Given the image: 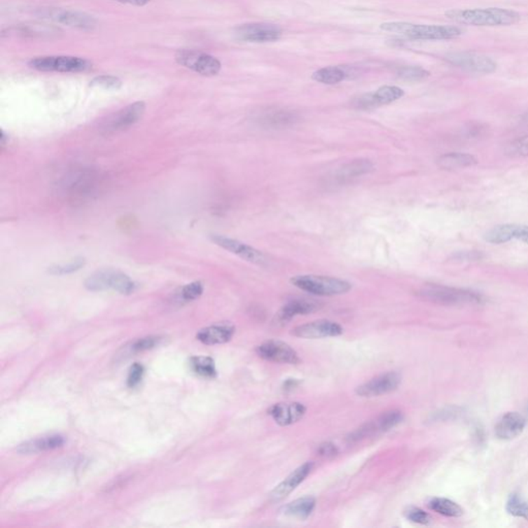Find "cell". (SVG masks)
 Masks as SVG:
<instances>
[{"mask_svg": "<svg viewBox=\"0 0 528 528\" xmlns=\"http://www.w3.org/2000/svg\"><path fill=\"white\" fill-rule=\"evenodd\" d=\"M386 32H396L415 41H445L459 38L464 29L458 26L416 25L405 22H391L382 24Z\"/></svg>", "mask_w": 528, "mask_h": 528, "instance_id": "obj_2", "label": "cell"}, {"mask_svg": "<svg viewBox=\"0 0 528 528\" xmlns=\"http://www.w3.org/2000/svg\"><path fill=\"white\" fill-rule=\"evenodd\" d=\"M521 123H522L523 125L525 126V127H528V112L525 113L524 115L522 116Z\"/></svg>", "mask_w": 528, "mask_h": 528, "instance_id": "obj_45", "label": "cell"}, {"mask_svg": "<svg viewBox=\"0 0 528 528\" xmlns=\"http://www.w3.org/2000/svg\"><path fill=\"white\" fill-rule=\"evenodd\" d=\"M202 293H204V284L200 281H195V282L187 284L181 289L180 298L184 302H193L198 300Z\"/></svg>", "mask_w": 528, "mask_h": 528, "instance_id": "obj_35", "label": "cell"}, {"mask_svg": "<svg viewBox=\"0 0 528 528\" xmlns=\"http://www.w3.org/2000/svg\"><path fill=\"white\" fill-rule=\"evenodd\" d=\"M211 239L216 245L221 246L224 250L229 251L232 254L241 257L244 260L249 261L251 263L263 264L264 263V255L260 251L252 248V246L246 245L237 239H230V237H224V235H211Z\"/></svg>", "mask_w": 528, "mask_h": 528, "instance_id": "obj_14", "label": "cell"}, {"mask_svg": "<svg viewBox=\"0 0 528 528\" xmlns=\"http://www.w3.org/2000/svg\"><path fill=\"white\" fill-rule=\"evenodd\" d=\"M298 384H300V382H298V380H287V381L284 383V390H286V391H288V390H293L294 388L298 387Z\"/></svg>", "mask_w": 528, "mask_h": 528, "instance_id": "obj_44", "label": "cell"}, {"mask_svg": "<svg viewBox=\"0 0 528 528\" xmlns=\"http://www.w3.org/2000/svg\"><path fill=\"white\" fill-rule=\"evenodd\" d=\"M163 338L157 337V335H150V337L141 338L134 340L130 347V351L132 353L144 352V351L152 350L161 344Z\"/></svg>", "mask_w": 528, "mask_h": 528, "instance_id": "obj_33", "label": "cell"}, {"mask_svg": "<svg viewBox=\"0 0 528 528\" xmlns=\"http://www.w3.org/2000/svg\"><path fill=\"white\" fill-rule=\"evenodd\" d=\"M176 61L181 67L200 76H214L221 71V62L217 58L195 50H179Z\"/></svg>", "mask_w": 528, "mask_h": 528, "instance_id": "obj_7", "label": "cell"}, {"mask_svg": "<svg viewBox=\"0 0 528 528\" xmlns=\"http://www.w3.org/2000/svg\"><path fill=\"white\" fill-rule=\"evenodd\" d=\"M315 507L316 499L314 497L305 496L286 505L283 508V513L287 516L305 520L311 516Z\"/></svg>", "mask_w": 528, "mask_h": 528, "instance_id": "obj_23", "label": "cell"}, {"mask_svg": "<svg viewBox=\"0 0 528 528\" xmlns=\"http://www.w3.org/2000/svg\"><path fill=\"white\" fill-rule=\"evenodd\" d=\"M318 454L322 457L333 458L339 454V450H338L335 444L327 442L320 445L319 448H318Z\"/></svg>", "mask_w": 528, "mask_h": 528, "instance_id": "obj_41", "label": "cell"}, {"mask_svg": "<svg viewBox=\"0 0 528 528\" xmlns=\"http://www.w3.org/2000/svg\"><path fill=\"white\" fill-rule=\"evenodd\" d=\"M307 413V408L300 403H280L270 407L268 414L277 424L289 426L302 420Z\"/></svg>", "mask_w": 528, "mask_h": 528, "instance_id": "obj_16", "label": "cell"}, {"mask_svg": "<svg viewBox=\"0 0 528 528\" xmlns=\"http://www.w3.org/2000/svg\"><path fill=\"white\" fill-rule=\"evenodd\" d=\"M91 87H98L104 90H119L122 87V81L117 76H98L90 82Z\"/></svg>", "mask_w": 528, "mask_h": 528, "instance_id": "obj_34", "label": "cell"}, {"mask_svg": "<svg viewBox=\"0 0 528 528\" xmlns=\"http://www.w3.org/2000/svg\"><path fill=\"white\" fill-rule=\"evenodd\" d=\"M256 353L260 359L276 363L298 364L300 362L298 352L281 340H266L257 347Z\"/></svg>", "mask_w": 528, "mask_h": 528, "instance_id": "obj_9", "label": "cell"}, {"mask_svg": "<svg viewBox=\"0 0 528 528\" xmlns=\"http://www.w3.org/2000/svg\"><path fill=\"white\" fill-rule=\"evenodd\" d=\"M516 224H503L493 227L484 235V239L490 244H505L514 239V230Z\"/></svg>", "mask_w": 528, "mask_h": 528, "instance_id": "obj_26", "label": "cell"}, {"mask_svg": "<svg viewBox=\"0 0 528 528\" xmlns=\"http://www.w3.org/2000/svg\"><path fill=\"white\" fill-rule=\"evenodd\" d=\"M401 383V376L396 372L380 375L356 388L357 396L376 397L394 392Z\"/></svg>", "mask_w": 528, "mask_h": 528, "instance_id": "obj_10", "label": "cell"}, {"mask_svg": "<svg viewBox=\"0 0 528 528\" xmlns=\"http://www.w3.org/2000/svg\"><path fill=\"white\" fill-rule=\"evenodd\" d=\"M190 368L194 374L202 377L213 379L217 377V368L215 361L208 356L191 357L189 361Z\"/></svg>", "mask_w": 528, "mask_h": 528, "instance_id": "obj_24", "label": "cell"}, {"mask_svg": "<svg viewBox=\"0 0 528 528\" xmlns=\"http://www.w3.org/2000/svg\"><path fill=\"white\" fill-rule=\"evenodd\" d=\"M514 239H520L528 244V226L515 225Z\"/></svg>", "mask_w": 528, "mask_h": 528, "instance_id": "obj_42", "label": "cell"}, {"mask_svg": "<svg viewBox=\"0 0 528 528\" xmlns=\"http://www.w3.org/2000/svg\"><path fill=\"white\" fill-rule=\"evenodd\" d=\"M291 283L307 293L319 296H333L345 294L352 289V285L345 280L333 277L303 275L291 279Z\"/></svg>", "mask_w": 528, "mask_h": 528, "instance_id": "obj_4", "label": "cell"}, {"mask_svg": "<svg viewBox=\"0 0 528 528\" xmlns=\"http://www.w3.org/2000/svg\"><path fill=\"white\" fill-rule=\"evenodd\" d=\"M145 374V368L141 363H133L130 368L127 377V386L130 388H134L141 383Z\"/></svg>", "mask_w": 528, "mask_h": 528, "instance_id": "obj_39", "label": "cell"}, {"mask_svg": "<svg viewBox=\"0 0 528 528\" xmlns=\"http://www.w3.org/2000/svg\"><path fill=\"white\" fill-rule=\"evenodd\" d=\"M235 327L230 323H218L200 329L196 338L204 345H221L228 342L235 335Z\"/></svg>", "mask_w": 528, "mask_h": 528, "instance_id": "obj_19", "label": "cell"}, {"mask_svg": "<svg viewBox=\"0 0 528 528\" xmlns=\"http://www.w3.org/2000/svg\"><path fill=\"white\" fill-rule=\"evenodd\" d=\"M429 507L443 516L452 517V518H457L464 514V510L458 503H454L451 499H443V497H434L431 499Z\"/></svg>", "mask_w": 528, "mask_h": 528, "instance_id": "obj_25", "label": "cell"}, {"mask_svg": "<svg viewBox=\"0 0 528 528\" xmlns=\"http://www.w3.org/2000/svg\"><path fill=\"white\" fill-rule=\"evenodd\" d=\"M41 16L52 20L69 27L80 28V29H93L96 26L95 19L85 13L73 12V11L53 10L41 13Z\"/></svg>", "mask_w": 528, "mask_h": 528, "instance_id": "obj_15", "label": "cell"}, {"mask_svg": "<svg viewBox=\"0 0 528 528\" xmlns=\"http://www.w3.org/2000/svg\"><path fill=\"white\" fill-rule=\"evenodd\" d=\"M405 95V91L396 86H383L373 92L375 104L377 106L389 104Z\"/></svg>", "mask_w": 528, "mask_h": 528, "instance_id": "obj_29", "label": "cell"}, {"mask_svg": "<svg viewBox=\"0 0 528 528\" xmlns=\"http://www.w3.org/2000/svg\"><path fill=\"white\" fill-rule=\"evenodd\" d=\"M29 67L47 73H82L90 69L91 63L81 57L43 56L32 59Z\"/></svg>", "mask_w": 528, "mask_h": 528, "instance_id": "obj_6", "label": "cell"}, {"mask_svg": "<svg viewBox=\"0 0 528 528\" xmlns=\"http://www.w3.org/2000/svg\"><path fill=\"white\" fill-rule=\"evenodd\" d=\"M478 163L477 158L466 153H449L438 159V165L443 169L452 170L473 167Z\"/></svg>", "mask_w": 528, "mask_h": 528, "instance_id": "obj_22", "label": "cell"}, {"mask_svg": "<svg viewBox=\"0 0 528 528\" xmlns=\"http://www.w3.org/2000/svg\"><path fill=\"white\" fill-rule=\"evenodd\" d=\"M527 419L517 412H509L501 416L495 425V434L501 440L516 438L524 431Z\"/></svg>", "mask_w": 528, "mask_h": 528, "instance_id": "obj_18", "label": "cell"}, {"mask_svg": "<svg viewBox=\"0 0 528 528\" xmlns=\"http://www.w3.org/2000/svg\"><path fill=\"white\" fill-rule=\"evenodd\" d=\"M294 119V115L288 112H275L270 113V116L265 118V121L268 122L270 125L279 126L286 125V123H289Z\"/></svg>", "mask_w": 528, "mask_h": 528, "instance_id": "obj_40", "label": "cell"}, {"mask_svg": "<svg viewBox=\"0 0 528 528\" xmlns=\"http://www.w3.org/2000/svg\"><path fill=\"white\" fill-rule=\"evenodd\" d=\"M447 60L454 65L468 73L488 74L493 73L496 69V62L490 57L480 55L472 52H457L447 56Z\"/></svg>", "mask_w": 528, "mask_h": 528, "instance_id": "obj_8", "label": "cell"}, {"mask_svg": "<svg viewBox=\"0 0 528 528\" xmlns=\"http://www.w3.org/2000/svg\"><path fill=\"white\" fill-rule=\"evenodd\" d=\"M313 462H305L300 468H296L293 473H290L287 478L279 484L274 490H272L270 497L274 501H281L290 494L292 491L296 490L298 485L305 481V478L310 475L313 470Z\"/></svg>", "mask_w": 528, "mask_h": 528, "instance_id": "obj_17", "label": "cell"}, {"mask_svg": "<svg viewBox=\"0 0 528 528\" xmlns=\"http://www.w3.org/2000/svg\"><path fill=\"white\" fill-rule=\"evenodd\" d=\"M403 420V414L397 410L385 412L382 414L374 422L375 429L377 433H386L390 429H394L397 425L401 424Z\"/></svg>", "mask_w": 528, "mask_h": 528, "instance_id": "obj_27", "label": "cell"}, {"mask_svg": "<svg viewBox=\"0 0 528 528\" xmlns=\"http://www.w3.org/2000/svg\"><path fill=\"white\" fill-rule=\"evenodd\" d=\"M85 287L90 291H106L113 290L125 296H130L137 291V283L124 272L115 270H102L91 275Z\"/></svg>", "mask_w": 528, "mask_h": 528, "instance_id": "obj_5", "label": "cell"}, {"mask_svg": "<svg viewBox=\"0 0 528 528\" xmlns=\"http://www.w3.org/2000/svg\"><path fill=\"white\" fill-rule=\"evenodd\" d=\"M405 515L408 520L417 523V524L426 525L431 521V517L429 516V514L416 507L408 508L405 510Z\"/></svg>", "mask_w": 528, "mask_h": 528, "instance_id": "obj_38", "label": "cell"}, {"mask_svg": "<svg viewBox=\"0 0 528 528\" xmlns=\"http://www.w3.org/2000/svg\"><path fill=\"white\" fill-rule=\"evenodd\" d=\"M420 296L429 302L443 305H482L484 296L473 290L427 284L421 288Z\"/></svg>", "mask_w": 528, "mask_h": 528, "instance_id": "obj_3", "label": "cell"}, {"mask_svg": "<svg viewBox=\"0 0 528 528\" xmlns=\"http://www.w3.org/2000/svg\"><path fill=\"white\" fill-rule=\"evenodd\" d=\"M527 414H528V405H527Z\"/></svg>", "mask_w": 528, "mask_h": 528, "instance_id": "obj_46", "label": "cell"}, {"mask_svg": "<svg viewBox=\"0 0 528 528\" xmlns=\"http://www.w3.org/2000/svg\"><path fill=\"white\" fill-rule=\"evenodd\" d=\"M507 510L513 516L528 520V501L519 495H510L507 503Z\"/></svg>", "mask_w": 528, "mask_h": 528, "instance_id": "obj_31", "label": "cell"}, {"mask_svg": "<svg viewBox=\"0 0 528 528\" xmlns=\"http://www.w3.org/2000/svg\"><path fill=\"white\" fill-rule=\"evenodd\" d=\"M345 71L340 67H329L321 69L315 71L312 76L313 80L316 82L322 83L326 85H335L342 82L345 78Z\"/></svg>", "mask_w": 528, "mask_h": 528, "instance_id": "obj_30", "label": "cell"}, {"mask_svg": "<svg viewBox=\"0 0 528 528\" xmlns=\"http://www.w3.org/2000/svg\"><path fill=\"white\" fill-rule=\"evenodd\" d=\"M146 112V104L144 102H133L130 106L116 113L106 122L104 130L106 132H117L130 128L137 124L143 118Z\"/></svg>", "mask_w": 528, "mask_h": 528, "instance_id": "obj_12", "label": "cell"}, {"mask_svg": "<svg viewBox=\"0 0 528 528\" xmlns=\"http://www.w3.org/2000/svg\"><path fill=\"white\" fill-rule=\"evenodd\" d=\"M112 1L119 2L123 4H132V6H143L149 4L151 0H112Z\"/></svg>", "mask_w": 528, "mask_h": 528, "instance_id": "obj_43", "label": "cell"}, {"mask_svg": "<svg viewBox=\"0 0 528 528\" xmlns=\"http://www.w3.org/2000/svg\"><path fill=\"white\" fill-rule=\"evenodd\" d=\"M342 331V327L333 321L318 320L296 327L292 331V335L302 339H324L339 337Z\"/></svg>", "mask_w": 528, "mask_h": 528, "instance_id": "obj_13", "label": "cell"}, {"mask_svg": "<svg viewBox=\"0 0 528 528\" xmlns=\"http://www.w3.org/2000/svg\"><path fill=\"white\" fill-rule=\"evenodd\" d=\"M431 74L420 67H405L398 71L399 78L410 82H418L429 78Z\"/></svg>", "mask_w": 528, "mask_h": 528, "instance_id": "obj_36", "label": "cell"}, {"mask_svg": "<svg viewBox=\"0 0 528 528\" xmlns=\"http://www.w3.org/2000/svg\"><path fill=\"white\" fill-rule=\"evenodd\" d=\"M65 440L60 434L41 436L20 445L17 451L21 454H36L55 450L64 445Z\"/></svg>", "mask_w": 528, "mask_h": 528, "instance_id": "obj_20", "label": "cell"}, {"mask_svg": "<svg viewBox=\"0 0 528 528\" xmlns=\"http://www.w3.org/2000/svg\"><path fill=\"white\" fill-rule=\"evenodd\" d=\"M446 16L459 24L481 27L514 25L521 19L520 15L515 11L501 8L451 10L446 13Z\"/></svg>", "mask_w": 528, "mask_h": 528, "instance_id": "obj_1", "label": "cell"}, {"mask_svg": "<svg viewBox=\"0 0 528 528\" xmlns=\"http://www.w3.org/2000/svg\"><path fill=\"white\" fill-rule=\"evenodd\" d=\"M507 153L512 157L528 156V135L512 141L507 148Z\"/></svg>", "mask_w": 528, "mask_h": 528, "instance_id": "obj_37", "label": "cell"}, {"mask_svg": "<svg viewBox=\"0 0 528 528\" xmlns=\"http://www.w3.org/2000/svg\"><path fill=\"white\" fill-rule=\"evenodd\" d=\"M373 169V165L368 160H355L342 167L338 172L340 180H349L357 176L366 174Z\"/></svg>", "mask_w": 528, "mask_h": 528, "instance_id": "obj_28", "label": "cell"}, {"mask_svg": "<svg viewBox=\"0 0 528 528\" xmlns=\"http://www.w3.org/2000/svg\"><path fill=\"white\" fill-rule=\"evenodd\" d=\"M235 36L250 43H272L282 36V30L272 24H246L235 29Z\"/></svg>", "mask_w": 528, "mask_h": 528, "instance_id": "obj_11", "label": "cell"}, {"mask_svg": "<svg viewBox=\"0 0 528 528\" xmlns=\"http://www.w3.org/2000/svg\"><path fill=\"white\" fill-rule=\"evenodd\" d=\"M318 307H318L317 303L310 302V300H292V302L284 305L282 309L280 310L278 314V320L280 322L287 323L296 316L313 313Z\"/></svg>", "mask_w": 528, "mask_h": 528, "instance_id": "obj_21", "label": "cell"}, {"mask_svg": "<svg viewBox=\"0 0 528 528\" xmlns=\"http://www.w3.org/2000/svg\"><path fill=\"white\" fill-rule=\"evenodd\" d=\"M86 260L83 257H78L73 261L67 264H59V265L52 266L49 268V272L55 276H64V275L73 274L78 272L81 268H84Z\"/></svg>", "mask_w": 528, "mask_h": 528, "instance_id": "obj_32", "label": "cell"}]
</instances>
